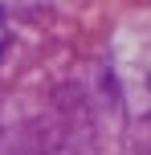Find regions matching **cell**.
Masks as SVG:
<instances>
[{
    "instance_id": "1",
    "label": "cell",
    "mask_w": 151,
    "mask_h": 155,
    "mask_svg": "<svg viewBox=\"0 0 151 155\" xmlns=\"http://www.w3.org/2000/svg\"><path fill=\"white\" fill-rule=\"evenodd\" d=\"M4 45H8V25H4V16H0V53H4Z\"/></svg>"
}]
</instances>
